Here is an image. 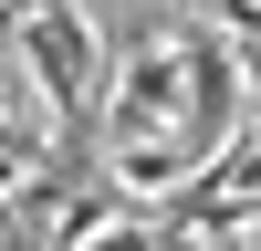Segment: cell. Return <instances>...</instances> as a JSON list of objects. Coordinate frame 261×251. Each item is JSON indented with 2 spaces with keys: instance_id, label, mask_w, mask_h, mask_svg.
Returning a JSON list of instances; mask_svg holds the SVG:
<instances>
[{
  "instance_id": "cell-1",
  "label": "cell",
  "mask_w": 261,
  "mask_h": 251,
  "mask_svg": "<svg viewBox=\"0 0 261 251\" xmlns=\"http://www.w3.org/2000/svg\"><path fill=\"white\" fill-rule=\"evenodd\" d=\"M220 21H241V32H261V0H209Z\"/></svg>"
}]
</instances>
